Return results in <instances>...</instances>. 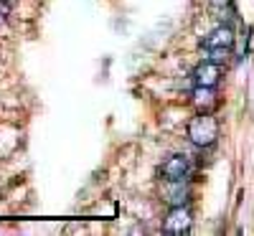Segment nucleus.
I'll list each match as a JSON object with an SVG mask.
<instances>
[{
  "label": "nucleus",
  "mask_w": 254,
  "mask_h": 236,
  "mask_svg": "<svg viewBox=\"0 0 254 236\" xmlns=\"http://www.w3.org/2000/svg\"><path fill=\"white\" fill-rule=\"evenodd\" d=\"M168 234L173 236H183L190 231V211L186 206H173L171 213L165 216V226H163Z\"/></svg>",
  "instance_id": "2"
},
{
  "label": "nucleus",
  "mask_w": 254,
  "mask_h": 236,
  "mask_svg": "<svg viewBox=\"0 0 254 236\" xmlns=\"http://www.w3.org/2000/svg\"><path fill=\"white\" fill-rule=\"evenodd\" d=\"M208 5L214 8V10H226L231 5V0H208Z\"/></svg>",
  "instance_id": "8"
},
{
  "label": "nucleus",
  "mask_w": 254,
  "mask_h": 236,
  "mask_svg": "<svg viewBox=\"0 0 254 236\" xmlns=\"http://www.w3.org/2000/svg\"><path fill=\"white\" fill-rule=\"evenodd\" d=\"M203 44H206V49H231L234 46V31L229 26H216L206 36Z\"/></svg>",
  "instance_id": "5"
},
{
  "label": "nucleus",
  "mask_w": 254,
  "mask_h": 236,
  "mask_svg": "<svg viewBox=\"0 0 254 236\" xmlns=\"http://www.w3.org/2000/svg\"><path fill=\"white\" fill-rule=\"evenodd\" d=\"M219 79H221V66L214 61H208V59L193 69V81L198 87H216Z\"/></svg>",
  "instance_id": "3"
},
{
  "label": "nucleus",
  "mask_w": 254,
  "mask_h": 236,
  "mask_svg": "<svg viewBox=\"0 0 254 236\" xmlns=\"http://www.w3.org/2000/svg\"><path fill=\"white\" fill-rule=\"evenodd\" d=\"M193 104L198 107V112H211L214 110V104H216V92L214 87H198L196 84V89H193Z\"/></svg>",
  "instance_id": "6"
},
{
  "label": "nucleus",
  "mask_w": 254,
  "mask_h": 236,
  "mask_svg": "<svg viewBox=\"0 0 254 236\" xmlns=\"http://www.w3.org/2000/svg\"><path fill=\"white\" fill-rule=\"evenodd\" d=\"M160 173H163V178H165L168 183L183 180V178L188 176V158H183V155H171V158L163 163Z\"/></svg>",
  "instance_id": "4"
},
{
  "label": "nucleus",
  "mask_w": 254,
  "mask_h": 236,
  "mask_svg": "<svg viewBox=\"0 0 254 236\" xmlns=\"http://www.w3.org/2000/svg\"><path fill=\"white\" fill-rule=\"evenodd\" d=\"M231 56V49H206V59L214 63H224Z\"/></svg>",
  "instance_id": "7"
},
{
  "label": "nucleus",
  "mask_w": 254,
  "mask_h": 236,
  "mask_svg": "<svg viewBox=\"0 0 254 236\" xmlns=\"http://www.w3.org/2000/svg\"><path fill=\"white\" fill-rule=\"evenodd\" d=\"M219 137V122L211 112H198L188 124V140L196 147H211Z\"/></svg>",
  "instance_id": "1"
}]
</instances>
